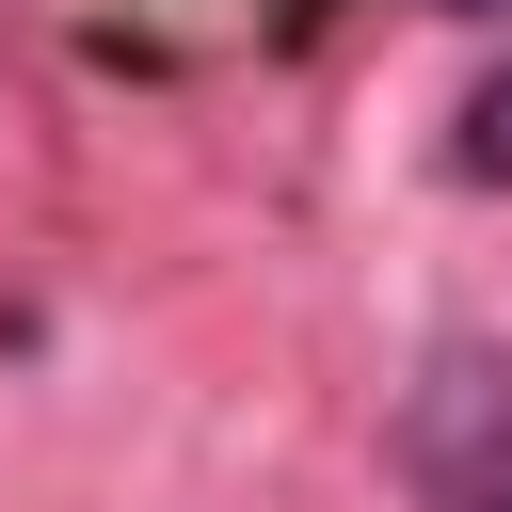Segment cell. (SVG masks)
Masks as SVG:
<instances>
[{
    "label": "cell",
    "mask_w": 512,
    "mask_h": 512,
    "mask_svg": "<svg viewBox=\"0 0 512 512\" xmlns=\"http://www.w3.org/2000/svg\"><path fill=\"white\" fill-rule=\"evenodd\" d=\"M448 16H496V0H448Z\"/></svg>",
    "instance_id": "cell-3"
},
{
    "label": "cell",
    "mask_w": 512,
    "mask_h": 512,
    "mask_svg": "<svg viewBox=\"0 0 512 512\" xmlns=\"http://www.w3.org/2000/svg\"><path fill=\"white\" fill-rule=\"evenodd\" d=\"M464 512H512V432H496V448L464 464Z\"/></svg>",
    "instance_id": "cell-2"
},
{
    "label": "cell",
    "mask_w": 512,
    "mask_h": 512,
    "mask_svg": "<svg viewBox=\"0 0 512 512\" xmlns=\"http://www.w3.org/2000/svg\"><path fill=\"white\" fill-rule=\"evenodd\" d=\"M464 176H496V192H512V64L464 96Z\"/></svg>",
    "instance_id": "cell-1"
}]
</instances>
